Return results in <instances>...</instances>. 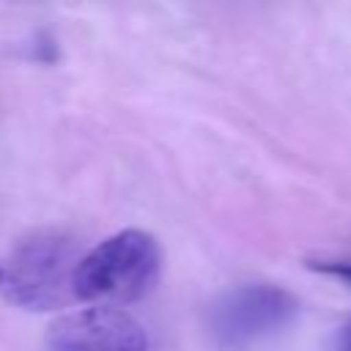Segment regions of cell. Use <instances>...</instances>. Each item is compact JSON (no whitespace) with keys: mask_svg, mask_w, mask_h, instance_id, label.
<instances>
[{"mask_svg":"<svg viewBox=\"0 0 351 351\" xmlns=\"http://www.w3.org/2000/svg\"><path fill=\"white\" fill-rule=\"evenodd\" d=\"M74 241L58 230H38L0 255V296L22 310H55L74 296Z\"/></svg>","mask_w":351,"mask_h":351,"instance_id":"cell-1","label":"cell"},{"mask_svg":"<svg viewBox=\"0 0 351 351\" xmlns=\"http://www.w3.org/2000/svg\"><path fill=\"white\" fill-rule=\"evenodd\" d=\"M299 313V302L280 285H239L222 293L206 315L208 335L219 348H247L280 329Z\"/></svg>","mask_w":351,"mask_h":351,"instance_id":"cell-3","label":"cell"},{"mask_svg":"<svg viewBox=\"0 0 351 351\" xmlns=\"http://www.w3.org/2000/svg\"><path fill=\"white\" fill-rule=\"evenodd\" d=\"M332 351H351V321L332 335Z\"/></svg>","mask_w":351,"mask_h":351,"instance_id":"cell-6","label":"cell"},{"mask_svg":"<svg viewBox=\"0 0 351 351\" xmlns=\"http://www.w3.org/2000/svg\"><path fill=\"white\" fill-rule=\"evenodd\" d=\"M162 255L154 236L129 228L80 258L74 271V299L80 302H134L159 277Z\"/></svg>","mask_w":351,"mask_h":351,"instance_id":"cell-2","label":"cell"},{"mask_svg":"<svg viewBox=\"0 0 351 351\" xmlns=\"http://www.w3.org/2000/svg\"><path fill=\"white\" fill-rule=\"evenodd\" d=\"M47 351H148V335L123 310L88 307L52 324Z\"/></svg>","mask_w":351,"mask_h":351,"instance_id":"cell-4","label":"cell"},{"mask_svg":"<svg viewBox=\"0 0 351 351\" xmlns=\"http://www.w3.org/2000/svg\"><path fill=\"white\" fill-rule=\"evenodd\" d=\"M307 269L351 285V261H307Z\"/></svg>","mask_w":351,"mask_h":351,"instance_id":"cell-5","label":"cell"}]
</instances>
